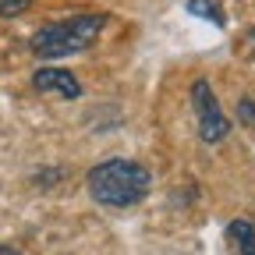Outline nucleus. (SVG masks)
I'll return each mask as SVG.
<instances>
[{"label":"nucleus","instance_id":"f257e3e1","mask_svg":"<svg viewBox=\"0 0 255 255\" xmlns=\"http://www.w3.org/2000/svg\"><path fill=\"white\" fill-rule=\"evenodd\" d=\"M149 170L135 159H107V163L89 170V191L100 206L110 209H128L149 195Z\"/></svg>","mask_w":255,"mask_h":255},{"label":"nucleus","instance_id":"f03ea898","mask_svg":"<svg viewBox=\"0 0 255 255\" xmlns=\"http://www.w3.org/2000/svg\"><path fill=\"white\" fill-rule=\"evenodd\" d=\"M103 25H107V14H100V11H85V14H71L64 21L43 25L36 36H32V53L43 57V60L82 53L85 46L96 43V36L103 32Z\"/></svg>","mask_w":255,"mask_h":255},{"label":"nucleus","instance_id":"7ed1b4c3","mask_svg":"<svg viewBox=\"0 0 255 255\" xmlns=\"http://www.w3.org/2000/svg\"><path fill=\"white\" fill-rule=\"evenodd\" d=\"M191 103H195L199 138H202V142H220V138H227L231 121L223 117L216 96H213V89H209V82H195V85H191Z\"/></svg>","mask_w":255,"mask_h":255},{"label":"nucleus","instance_id":"20e7f679","mask_svg":"<svg viewBox=\"0 0 255 255\" xmlns=\"http://www.w3.org/2000/svg\"><path fill=\"white\" fill-rule=\"evenodd\" d=\"M32 85H36L39 92H57L60 100H78L82 96V85L71 71L64 68H39L36 75H32Z\"/></svg>","mask_w":255,"mask_h":255},{"label":"nucleus","instance_id":"39448f33","mask_svg":"<svg viewBox=\"0 0 255 255\" xmlns=\"http://www.w3.org/2000/svg\"><path fill=\"white\" fill-rule=\"evenodd\" d=\"M227 241L238 255H255V227L248 220H234L227 227Z\"/></svg>","mask_w":255,"mask_h":255},{"label":"nucleus","instance_id":"423d86ee","mask_svg":"<svg viewBox=\"0 0 255 255\" xmlns=\"http://www.w3.org/2000/svg\"><path fill=\"white\" fill-rule=\"evenodd\" d=\"M188 11L199 14V18H209L213 25H223V11L213 4V0H188Z\"/></svg>","mask_w":255,"mask_h":255},{"label":"nucleus","instance_id":"0eeeda50","mask_svg":"<svg viewBox=\"0 0 255 255\" xmlns=\"http://www.w3.org/2000/svg\"><path fill=\"white\" fill-rule=\"evenodd\" d=\"M32 0H0V18H18L28 11Z\"/></svg>","mask_w":255,"mask_h":255},{"label":"nucleus","instance_id":"6e6552de","mask_svg":"<svg viewBox=\"0 0 255 255\" xmlns=\"http://www.w3.org/2000/svg\"><path fill=\"white\" fill-rule=\"evenodd\" d=\"M238 114H241V121H248V124H255V103H252V100H241V107H238Z\"/></svg>","mask_w":255,"mask_h":255},{"label":"nucleus","instance_id":"1a4fd4ad","mask_svg":"<svg viewBox=\"0 0 255 255\" xmlns=\"http://www.w3.org/2000/svg\"><path fill=\"white\" fill-rule=\"evenodd\" d=\"M0 255H21V252H14V248H0Z\"/></svg>","mask_w":255,"mask_h":255}]
</instances>
